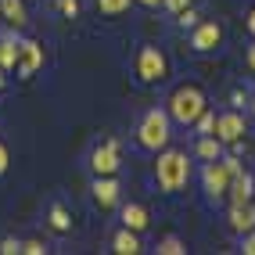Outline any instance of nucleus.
<instances>
[{
	"label": "nucleus",
	"mask_w": 255,
	"mask_h": 255,
	"mask_svg": "<svg viewBox=\"0 0 255 255\" xmlns=\"http://www.w3.org/2000/svg\"><path fill=\"white\" fill-rule=\"evenodd\" d=\"M205 108H209V101H205V94H201V87H194V83L176 87L173 94H169V101H165L169 119H173V123H180V126H194L198 115L205 112Z\"/></svg>",
	"instance_id": "f257e3e1"
},
{
	"label": "nucleus",
	"mask_w": 255,
	"mask_h": 255,
	"mask_svg": "<svg viewBox=\"0 0 255 255\" xmlns=\"http://www.w3.org/2000/svg\"><path fill=\"white\" fill-rule=\"evenodd\" d=\"M155 180L165 194H176L180 187H187L191 180V158H187V151H173V147H162V155L155 162Z\"/></svg>",
	"instance_id": "f03ea898"
},
{
	"label": "nucleus",
	"mask_w": 255,
	"mask_h": 255,
	"mask_svg": "<svg viewBox=\"0 0 255 255\" xmlns=\"http://www.w3.org/2000/svg\"><path fill=\"white\" fill-rule=\"evenodd\" d=\"M169 112L165 108H151V112H144V119H140V126H137V144L144 147V151H162L165 144H169Z\"/></svg>",
	"instance_id": "7ed1b4c3"
},
{
	"label": "nucleus",
	"mask_w": 255,
	"mask_h": 255,
	"mask_svg": "<svg viewBox=\"0 0 255 255\" xmlns=\"http://www.w3.org/2000/svg\"><path fill=\"white\" fill-rule=\"evenodd\" d=\"M137 79L140 83H162L169 79V58L162 54L158 47H140V54H137Z\"/></svg>",
	"instance_id": "20e7f679"
},
{
	"label": "nucleus",
	"mask_w": 255,
	"mask_h": 255,
	"mask_svg": "<svg viewBox=\"0 0 255 255\" xmlns=\"http://www.w3.org/2000/svg\"><path fill=\"white\" fill-rule=\"evenodd\" d=\"M230 176H234V169H230L223 158L205 162V169H201V183H205V194H209V198H227Z\"/></svg>",
	"instance_id": "39448f33"
},
{
	"label": "nucleus",
	"mask_w": 255,
	"mask_h": 255,
	"mask_svg": "<svg viewBox=\"0 0 255 255\" xmlns=\"http://www.w3.org/2000/svg\"><path fill=\"white\" fill-rule=\"evenodd\" d=\"M119 144L115 140H105V144H97L90 151V169H94V176H115L119 173Z\"/></svg>",
	"instance_id": "423d86ee"
},
{
	"label": "nucleus",
	"mask_w": 255,
	"mask_h": 255,
	"mask_svg": "<svg viewBox=\"0 0 255 255\" xmlns=\"http://www.w3.org/2000/svg\"><path fill=\"white\" fill-rule=\"evenodd\" d=\"M216 137L223 144H237L245 137V115L241 112H223L216 115Z\"/></svg>",
	"instance_id": "0eeeda50"
},
{
	"label": "nucleus",
	"mask_w": 255,
	"mask_h": 255,
	"mask_svg": "<svg viewBox=\"0 0 255 255\" xmlns=\"http://www.w3.org/2000/svg\"><path fill=\"white\" fill-rule=\"evenodd\" d=\"M219 43H223V25L219 22H198L194 25V32H191V47L194 50L205 54V50H216Z\"/></svg>",
	"instance_id": "6e6552de"
},
{
	"label": "nucleus",
	"mask_w": 255,
	"mask_h": 255,
	"mask_svg": "<svg viewBox=\"0 0 255 255\" xmlns=\"http://www.w3.org/2000/svg\"><path fill=\"white\" fill-rule=\"evenodd\" d=\"M43 65V47L36 43V40H25L22 47H18V65H14V69H18V76L22 79H29L32 72H36Z\"/></svg>",
	"instance_id": "1a4fd4ad"
},
{
	"label": "nucleus",
	"mask_w": 255,
	"mask_h": 255,
	"mask_svg": "<svg viewBox=\"0 0 255 255\" xmlns=\"http://www.w3.org/2000/svg\"><path fill=\"white\" fill-rule=\"evenodd\" d=\"M227 198H230V205H241V201H252L255 198V180H252L248 169H237V173L230 176Z\"/></svg>",
	"instance_id": "9d476101"
},
{
	"label": "nucleus",
	"mask_w": 255,
	"mask_h": 255,
	"mask_svg": "<svg viewBox=\"0 0 255 255\" xmlns=\"http://www.w3.org/2000/svg\"><path fill=\"white\" fill-rule=\"evenodd\" d=\"M227 223H230V230H234V234H248V230H255V201H241V205H230Z\"/></svg>",
	"instance_id": "9b49d317"
},
{
	"label": "nucleus",
	"mask_w": 255,
	"mask_h": 255,
	"mask_svg": "<svg viewBox=\"0 0 255 255\" xmlns=\"http://www.w3.org/2000/svg\"><path fill=\"white\" fill-rule=\"evenodd\" d=\"M119 180L115 176H97L94 180V201H97V209H115L119 205Z\"/></svg>",
	"instance_id": "f8f14e48"
},
{
	"label": "nucleus",
	"mask_w": 255,
	"mask_h": 255,
	"mask_svg": "<svg viewBox=\"0 0 255 255\" xmlns=\"http://www.w3.org/2000/svg\"><path fill=\"white\" fill-rule=\"evenodd\" d=\"M194 155H198L201 162L223 158V140H219L216 133H198V140H194Z\"/></svg>",
	"instance_id": "ddd939ff"
},
{
	"label": "nucleus",
	"mask_w": 255,
	"mask_h": 255,
	"mask_svg": "<svg viewBox=\"0 0 255 255\" xmlns=\"http://www.w3.org/2000/svg\"><path fill=\"white\" fill-rule=\"evenodd\" d=\"M0 18L14 29H25L29 22V11H25V0H0Z\"/></svg>",
	"instance_id": "4468645a"
},
{
	"label": "nucleus",
	"mask_w": 255,
	"mask_h": 255,
	"mask_svg": "<svg viewBox=\"0 0 255 255\" xmlns=\"http://www.w3.org/2000/svg\"><path fill=\"white\" fill-rule=\"evenodd\" d=\"M112 252H119V255H137V252H140V237H137V230H129V227L115 230V237H112Z\"/></svg>",
	"instance_id": "2eb2a0df"
},
{
	"label": "nucleus",
	"mask_w": 255,
	"mask_h": 255,
	"mask_svg": "<svg viewBox=\"0 0 255 255\" xmlns=\"http://www.w3.org/2000/svg\"><path fill=\"white\" fill-rule=\"evenodd\" d=\"M147 209L144 205H137V201H129V205H123V227H129V230H147Z\"/></svg>",
	"instance_id": "dca6fc26"
},
{
	"label": "nucleus",
	"mask_w": 255,
	"mask_h": 255,
	"mask_svg": "<svg viewBox=\"0 0 255 255\" xmlns=\"http://www.w3.org/2000/svg\"><path fill=\"white\" fill-rule=\"evenodd\" d=\"M18 40H14V36H0V69H14V65H18Z\"/></svg>",
	"instance_id": "f3484780"
},
{
	"label": "nucleus",
	"mask_w": 255,
	"mask_h": 255,
	"mask_svg": "<svg viewBox=\"0 0 255 255\" xmlns=\"http://www.w3.org/2000/svg\"><path fill=\"white\" fill-rule=\"evenodd\" d=\"M47 219H50V227H54L58 234H69V230H72V216H69V209H65V205H50Z\"/></svg>",
	"instance_id": "a211bd4d"
},
{
	"label": "nucleus",
	"mask_w": 255,
	"mask_h": 255,
	"mask_svg": "<svg viewBox=\"0 0 255 255\" xmlns=\"http://www.w3.org/2000/svg\"><path fill=\"white\" fill-rule=\"evenodd\" d=\"M129 4H133V0H97V7H101V14H108V18H115V14H123V11H129Z\"/></svg>",
	"instance_id": "6ab92c4d"
},
{
	"label": "nucleus",
	"mask_w": 255,
	"mask_h": 255,
	"mask_svg": "<svg viewBox=\"0 0 255 255\" xmlns=\"http://www.w3.org/2000/svg\"><path fill=\"white\" fill-rule=\"evenodd\" d=\"M158 252H162V255H183L187 248H183V241H180V237H173V234H169V237H162V241H158Z\"/></svg>",
	"instance_id": "aec40b11"
},
{
	"label": "nucleus",
	"mask_w": 255,
	"mask_h": 255,
	"mask_svg": "<svg viewBox=\"0 0 255 255\" xmlns=\"http://www.w3.org/2000/svg\"><path fill=\"white\" fill-rule=\"evenodd\" d=\"M194 126H198V133H216V115L205 108V112L198 115V123H194Z\"/></svg>",
	"instance_id": "412c9836"
},
{
	"label": "nucleus",
	"mask_w": 255,
	"mask_h": 255,
	"mask_svg": "<svg viewBox=\"0 0 255 255\" xmlns=\"http://www.w3.org/2000/svg\"><path fill=\"white\" fill-rule=\"evenodd\" d=\"M176 25H183V29H194V25H198V14H194L191 7H183V11H176Z\"/></svg>",
	"instance_id": "4be33fe9"
},
{
	"label": "nucleus",
	"mask_w": 255,
	"mask_h": 255,
	"mask_svg": "<svg viewBox=\"0 0 255 255\" xmlns=\"http://www.w3.org/2000/svg\"><path fill=\"white\" fill-rule=\"evenodd\" d=\"M22 252H25V255H43V252H47V245L32 237V241H22Z\"/></svg>",
	"instance_id": "5701e85b"
},
{
	"label": "nucleus",
	"mask_w": 255,
	"mask_h": 255,
	"mask_svg": "<svg viewBox=\"0 0 255 255\" xmlns=\"http://www.w3.org/2000/svg\"><path fill=\"white\" fill-rule=\"evenodd\" d=\"M14 252H22V241H14V237H4V241H0V255H14Z\"/></svg>",
	"instance_id": "b1692460"
},
{
	"label": "nucleus",
	"mask_w": 255,
	"mask_h": 255,
	"mask_svg": "<svg viewBox=\"0 0 255 255\" xmlns=\"http://www.w3.org/2000/svg\"><path fill=\"white\" fill-rule=\"evenodd\" d=\"M241 252H245V255H255V230L241 234Z\"/></svg>",
	"instance_id": "393cba45"
},
{
	"label": "nucleus",
	"mask_w": 255,
	"mask_h": 255,
	"mask_svg": "<svg viewBox=\"0 0 255 255\" xmlns=\"http://www.w3.org/2000/svg\"><path fill=\"white\" fill-rule=\"evenodd\" d=\"M58 7L69 14V18H76V14H79V0H58Z\"/></svg>",
	"instance_id": "a878e982"
},
{
	"label": "nucleus",
	"mask_w": 255,
	"mask_h": 255,
	"mask_svg": "<svg viewBox=\"0 0 255 255\" xmlns=\"http://www.w3.org/2000/svg\"><path fill=\"white\" fill-rule=\"evenodd\" d=\"M162 7H169V11H183V7H191V0H162Z\"/></svg>",
	"instance_id": "bb28decb"
},
{
	"label": "nucleus",
	"mask_w": 255,
	"mask_h": 255,
	"mask_svg": "<svg viewBox=\"0 0 255 255\" xmlns=\"http://www.w3.org/2000/svg\"><path fill=\"white\" fill-rule=\"evenodd\" d=\"M7 162H11V155H7V147L0 144V173H7Z\"/></svg>",
	"instance_id": "cd10ccee"
},
{
	"label": "nucleus",
	"mask_w": 255,
	"mask_h": 255,
	"mask_svg": "<svg viewBox=\"0 0 255 255\" xmlns=\"http://www.w3.org/2000/svg\"><path fill=\"white\" fill-rule=\"evenodd\" d=\"M248 69H252V72H255V43H252V47H248Z\"/></svg>",
	"instance_id": "c85d7f7f"
},
{
	"label": "nucleus",
	"mask_w": 255,
	"mask_h": 255,
	"mask_svg": "<svg viewBox=\"0 0 255 255\" xmlns=\"http://www.w3.org/2000/svg\"><path fill=\"white\" fill-rule=\"evenodd\" d=\"M248 29H252V36H255V7L248 11Z\"/></svg>",
	"instance_id": "c756f323"
},
{
	"label": "nucleus",
	"mask_w": 255,
	"mask_h": 255,
	"mask_svg": "<svg viewBox=\"0 0 255 255\" xmlns=\"http://www.w3.org/2000/svg\"><path fill=\"white\" fill-rule=\"evenodd\" d=\"M144 7H162V0H140Z\"/></svg>",
	"instance_id": "7c9ffc66"
},
{
	"label": "nucleus",
	"mask_w": 255,
	"mask_h": 255,
	"mask_svg": "<svg viewBox=\"0 0 255 255\" xmlns=\"http://www.w3.org/2000/svg\"><path fill=\"white\" fill-rule=\"evenodd\" d=\"M0 87H4V69H0Z\"/></svg>",
	"instance_id": "2f4dec72"
},
{
	"label": "nucleus",
	"mask_w": 255,
	"mask_h": 255,
	"mask_svg": "<svg viewBox=\"0 0 255 255\" xmlns=\"http://www.w3.org/2000/svg\"><path fill=\"white\" fill-rule=\"evenodd\" d=\"M252 112H255V101H252Z\"/></svg>",
	"instance_id": "473e14b6"
},
{
	"label": "nucleus",
	"mask_w": 255,
	"mask_h": 255,
	"mask_svg": "<svg viewBox=\"0 0 255 255\" xmlns=\"http://www.w3.org/2000/svg\"><path fill=\"white\" fill-rule=\"evenodd\" d=\"M0 22H4V18H0Z\"/></svg>",
	"instance_id": "72a5a7b5"
},
{
	"label": "nucleus",
	"mask_w": 255,
	"mask_h": 255,
	"mask_svg": "<svg viewBox=\"0 0 255 255\" xmlns=\"http://www.w3.org/2000/svg\"><path fill=\"white\" fill-rule=\"evenodd\" d=\"M252 201H255V198H252Z\"/></svg>",
	"instance_id": "f704fd0d"
}]
</instances>
